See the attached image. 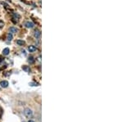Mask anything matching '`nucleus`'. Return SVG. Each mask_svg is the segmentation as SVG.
<instances>
[{"label":"nucleus","mask_w":123,"mask_h":122,"mask_svg":"<svg viewBox=\"0 0 123 122\" xmlns=\"http://www.w3.org/2000/svg\"><path fill=\"white\" fill-rule=\"evenodd\" d=\"M23 113H24V116H25L26 118H31L33 116V112H32V110L30 108L24 109Z\"/></svg>","instance_id":"1"},{"label":"nucleus","mask_w":123,"mask_h":122,"mask_svg":"<svg viewBox=\"0 0 123 122\" xmlns=\"http://www.w3.org/2000/svg\"><path fill=\"white\" fill-rule=\"evenodd\" d=\"M34 36L36 39H40V37H41V32H40V30H39V29H35V33H34Z\"/></svg>","instance_id":"2"},{"label":"nucleus","mask_w":123,"mask_h":122,"mask_svg":"<svg viewBox=\"0 0 123 122\" xmlns=\"http://www.w3.org/2000/svg\"><path fill=\"white\" fill-rule=\"evenodd\" d=\"M26 28H33L34 27V23H33L32 21H27L26 23Z\"/></svg>","instance_id":"3"},{"label":"nucleus","mask_w":123,"mask_h":122,"mask_svg":"<svg viewBox=\"0 0 123 122\" xmlns=\"http://www.w3.org/2000/svg\"><path fill=\"white\" fill-rule=\"evenodd\" d=\"M0 85L3 87V88H7V87L8 86V82H7V80H3L0 83Z\"/></svg>","instance_id":"4"},{"label":"nucleus","mask_w":123,"mask_h":122,"mask_svg":"<svg viewBox=\"0 0 123 122\" xmlns=\"http://www.w3.org/2000/svg\"><path fill=\"white\" fill-rule=\"evenodd\" d=\"M28 50L30 51V53H33V52L36 51V48H35V46H33V45H31V46L28 47Z\"/></svg>","instance_id":"5"},{"label":"nucleus","mask_w":123,"mask_h":122,"mask_svg":"<svg viewBox=\"0 0 123 122\" xmlns=\"http://www.w3.org/2000/svg\"><path fill=\"white\" fill-rule=\"evenodd\" d=\"M9 49L8 48H6V49H4L3 50V55H5V56H7V55H8L9 54Z\"/></svg>","instance_id":"6"},{"label":"nucleus","mask_w":123,"mask_h":122,"mask_svg":"<svg viewBox=\"0 0 123 122\" xmlns=\"http://www.w3.org/2000/svg\"><path fill=\"white\" fill-rule=\"evenodd\" d=\"M9 30H10V33L12 34V33H16L18 31V29L15 28V27H11V28L9 29Z\"/></svg>","instance_id":"7"},{"label":"nucleus","mask_w":123,"mask_h":122,"mask_svg":"<svg viewBox=\"0 0 123 122\" xmlns=\"http://www.w3.org/2000/svg\"><path fill=\"white\" fill-rule=\"evenodd\" d=\"M16 44H17L18 45L23 46L24 44H26V42H25V41H23V40H20V39H19V40H17V41H16Z\"/></svg>","instance_id":"8"},{"label":"nucleus","mask_w":123,"mask_h":122,"mask_svg":"<svg viewBox=\"0 0 123 122\" xmlns=\"http://www.w3.org/2000/svg\"><path fill=\"white\" fill-rule=\"evenodd\" d=\"M28 62H30V63H34V62H35V59L33 57H30L29 58V60H28Z\"/></svg>","instance_id":"9"},{"label":"nucleus","mask_w":123,"mask_h":122,"mask_svg":"<svg viewBox=\"0 0 123 122\" xmlns=\"http://www.w3.org/2000/svg\"><path fill=\"white\" fill-rule=\"evenodd\" d=\"M12 39V34H11V33H9V34H7V40H8V41H11Z\"/></svg>","instance_id":"10"},{"label":"nucleus","mask_w":123,"mask_h":122,"mask_svg":"<svg viewBox=\"0 0 123 122\" xmlns=\"http://www.w3.org/2000/svg\"><path fill=\"white\" fill-rule=\"evenodd\" d=\"M3 25H4V22L2 21L1 20H0V27H3Z\"/></svg>","instance_id":"11"},{"label":"nucleus","mask_w":123,"mask_h":122,"mask_svg":"<svg viewBox=\"0 0 123 122\" xmlns=\"http://www.w3.org/2000/svg\"><path fill=\"white\" fill-rule=\"evenodd\" d=\"M28 122H35V121H31V120H30V121H28Z\"/></svg>","instance_id":"12"}]
</instances>
